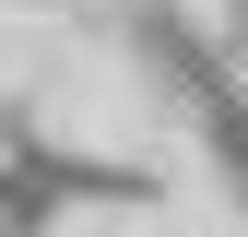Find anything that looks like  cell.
I'll list each match as a JSON object with an SVG mask.
<instances>
[{
	"mask_svg": "<svg viewBox=\"0 0 248 237\" xmlns=\"http://www.w3.org/2000/svg\"><path fill=\"white\" fill-rule=\"evenodd\" d=\"M24 12H83V0H24Z\"/></svg>",
	"mask_w": 248,
	"mask_h": 237,
	"instance_id": "6da1fadb",
	"label": "cell"
}]
</instances>
